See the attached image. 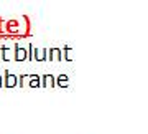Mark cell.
Instances as JSON below:
<instances>
[{
  "label": "cell",
  "instance_id": "obj_1",
  "mask_svg": "<svg viewBox=\"0 0 148 134\" xmlns=\"http://www.w3.org/2000/svg\"><path fill=\"white\" fill-rule=\"evenodd\" d=\"M2 83H3V86H7V88H13V86H16V83H18V76L13 75V73L5 71V80L2 81Z\"/></svg>",
  "mask_w": 148,
  "mask_h": 134
},
{
  "label": "cell",
  "instance_id": "obj_2",
  "mask_svg": "<svg viewBox=\"0 0 148 134\" xmlns=\"http://www.w3.org/2000/svg\"><path fill=\"white\" fill-rule=\"evenodd\" d=\"M40 85L45 86V88H46V86L53 88V86H56V78H54L53 75H49V73H48V75H43L41 78H40Z\"/></svg>",
  "mask_w": 148,
  "mask_h": 134
},
{
  "label": "cell",
  "instance_id": "obj_3",
  "mask_svg": "<svg viewBox=\"0 0 148 134\" xmlns=\"http://www.w3.org/2000/svg\"><path fill=\"white\" fill-rule=\"evenodd\" d=\"M13 50H15V60L16 61H23V60H27V50L23 48V47H20V45H15L13 47Z\"/></svg>",
  "mask_w": 148,
  "mask_h": 134
},
{
  "label": "cell",
  "instance_id": "obj_4",
  "mask_svg": "<svg viewBox=\"0 0 148 134\" xmlns=\"http://www.w3.org/2000/svg\"><path fill=\"white\" fill-rule=\"evenodd\" d=\"M38 60V61H43L46 60V48H33L32 51V60Z\"/></svg>",
  "mask_w": 148,
  "mask_h": 134
},
{
  "label": "cell",
  "instance_id": "obj_5",
  "mask_svg": "<svg viewBox=\"0 0 148 134\" xmlns=\"http://www.w3.org/2000/svg\"><path fill=\"white\" fill-rule=\"evenodd\" d=\"M28 86H32V88H38L40 85V75H28Z\"/></svg>",
  "mask_w": 148,
  "mask_h": 134
},
{
  "label": "cell",
  "instance_id": "obj_6",
  "mask_svg": "<svg viewBox=\"0 0 148 134\" xmlns=\"http://www.w3.org/2000/svg\"><path fill=\"white\" fill-rule=\"evenodd\" d=\"M54 56H58L56 60H63V50L61 48H49V61L51 60H54Z\"/></svg>",
  "mask_w": 148,
  "mask_h": 134
},
{
  "label": "cell",
  "instance_id": "obj_7",
  "mask_svg": "<svg viewBox=\"0 0 148 134\" xmlns=\"http://www.w3.org/2000/svg\"><path fill=\"white\" fill-rule=\"evenodd\" d=\"M56 85H59L61 88H66V86L69 85V78H68V75H59L58 78H56Z\"/></svg>",
  "mask_w": 148,
  "mask_h": 134
},
{
  "label": "cell",
  "instance_id": "obj_8",
  "mask_svg": "<svg viewBox=\"0 0 148 134\" xmlns=\"http://www.w3.org/2000/svg\"><path fill=\"white\" fill-rule=\"evenodd\" d=\"M63 60H68V61H71V60H73V56H71V47H69V45H64V55H63Z\"/></svg>",
  "mask_w": 148,
  "mask_h": 134
},
{
  "label": "cell",
  "instance_id": "obj_9",
  "mask_svg": "<svg viewBox=\"0 0 148 134\" xmlns=\"http://www.w3.org/2000/svg\"><path fill=\"white\" fill-rule=\"evenodd\" d=\"M0 86H3V83H2V76H0Z\"/></svg>",
  "mask_w": 148,
  "mask_h": 134
}]
</instances>
